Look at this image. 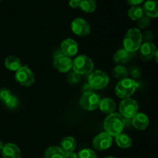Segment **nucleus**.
Listing matches in <instances>:
<instances>
[{
  "label": "nucleus",
  "mask_w": 158,
  "mask_h": 158,
  "mask_svg": "<svg viewBox=\"0 0 158 158\" xmlns=\"http://www.w3.org/2000/svg\"><path fill=\"white\" fill-rule=\"evenodd\" d=\"M125 126L126 118L118 113L109 114L103 123L105 132L110 134L111 137H117L119 134H122Z\"/></svg>",
  "instance_id": "obj_1"
},
{
  "label": "nucleus",
  "mask_w": 158,
  "mask_h": 158,
  "mask_svg": "<svg viewBox=\"0 0 158 158\" xmlns=\"http://www.w3.org/2000/svg\"><path fill=\"white\" fill-rule=\"evenodd\" d=\"M142 33L137 28H131L123 39V49L130 52H135L142 45Z\"/></svg>",
  "instance_id": "obj_2"
},
{
  "label": "nucleus",
  "mask_w": 158,
  "mask_h": 158,
  "mask_svg": "<svg viewBox=\"0 0 158 158\" xmlns=\"http://www.w3.org/2000/svg\"><path fill=\"white\" fill-rule=\"evenodd\" d=\"M140 86V83L130 78L120 80L115 87V94L119 98H130Z\"/></svg>",
  "instance_id": "obj_3"
},
{
  "label": "nucleus",
  "mask_w": 158,
  "mask_h": 158,
  "mask_svg": "<svg viewBox=\"0 0 158 158\" xmlns=\"http://www.w3.org/2000/svg\"><path fill=\"white\" fill-rule=\"evenodd\" d=\"M94 64L92 59L86 55H80L73 60V70L80 76L89 74L94 70Z\"/></svg>",
  "instance_id": "obj_4"
},
{
  "label": "nucleus",
  "mask_w": 158,
  "mask_h": 158,
  "mask_svg": "<svg viewBox=\"0 0 158 158\" xmlns=\"http://www.w3.org/2000/svg\"><path fill=\"white\" fill-rule=\"evenodd\" d=\"M110 82V78L107 74L98 69L92 71L88 77V85L94 89H102L106 87Z\"/></svg>",
  "instance_id": "obj_5"
},
{
  "label": "nucleus",
  "mask_w": 158,
  "mask_h": 158,
  "mask_svg": "<svg viewBox=\"0 0 158 158\" xmlns=\"http://www.w3.org/2000/svg\"><path fill=\"white\" fill-rule=\"evenodd\" d=\"M100 98L97 94L92 91L83 92L80 99V104L83 109L88 111H94L99 107Z\"/></svg>",
  "instance_id": "obj_6"
},
{
  "label": "nucleus",
  "mask_w": 158,
  "mask_h": 158,
  "mask_svg": "<svg viewBox=\"0 0 158 158\" xmlns=\"http://www.w3.org/2000/svg\"><path fill=\"white\" fill-rule=\"evenodd\" d=\"M139 106L136 100L131 98L123 99L119 105L120 114L124 118H133L138 113Z\"/></svg>",
  "instance_id": "obj_7"
},
{
  "label": "nucleus",
  "mask_w": 158,
  "mask_h": 158,
  "mask_svg": "<svg viewBox=\"0 0 158 158\" xmlns=\"http://www.w3.org/2000/svg\"><path fill=\"white\" fill-rule=\"evenodd\" d=\"M15 81L23 86H30L35 83V76L28 66H22L15 75Z\"/></svg>",
  "instance_id": "obj_8"
},
{
  "label": "nucleus",
  "mask_w": 158,
  "mask_h": 158,
  "mask_svg": "<svg viewBox=\"0 0 158 158\" xmlns=\"http://www.w3.org/2000/svg\"><path fill=\"white\" fill-rule=\"evenodd\" d=\"M72 63L70 57L64 55L61 51L55 53L52 60L53 66L60 73H67L70 71L72 69Z\"/></svg>",
  "instance_id": "obj_9"
},
{
  "label": "nucleus",
  "mask_w": 158,
  "mask_h": 158,
  "mask_svg": "<svg viewBox=\"0 0 158 158\" xmlns=\"http://www.w3.org/2000/svg\"><path fill=\"white\" fill-rule=\"evenodd\" d=\"M71 30L75 35L80 37H86L90 33V25L82 18H77L71 23Z\"/></svg>",
  "instance_id": "obj_10"
},
{
  "label": "nucleus",
  "mask_w": 158,
  "mask_h": 158,
  "mask_svg": "<svg viewBox=\"0 0 158 158\" xmlns=\"http://www.w3.org/2000/svg\"><path fill=\"white\" fill-rule=\"evenodd\" d=\"M112 143V137L106 132L100 133L93 140V147L99 151H103L109 149Z\"/></svg>",
  "instance_id": "obj_11"
},
{
  "label": "nucleus",
  "mask_w": 158,
  "mask_h": 158,
  "mask_svg": "<svg viewBox=\"0 0 158 158\" xmlns=\"http://www.w3.org/2000/svg\"><path fill=\"white\" fill-rule=\"evenodd\" d=\"M60 48L61 52L69 57L73 56L78 52V44L75 40L70 38L63 40L60 45Z\"/></svg>",
  "instance_id": "obj_12"
},
{
  "label": "nucleus",
  "mask_w": 158,
  "mask_h": 158,
  "mask_svg": "<svg viewBox=\"0 0 158 158\" xmlns=\"http://www.w3.org/2000/svg\"><path fill=\"white\" fill-rule=\"evenodd\" d=\"M140 58L143 61H148L154 56L157 52L155 45L153 43H143L140 47Z\"/></svg>",
  "instance_id": "obj_13"
},
{
  "label": "nucleus",
  "mask_w": 158,
  "mask_h": 158,
  "mask_svg": "<svg viewBox=\"0 0 158 158\" xmlns=\"http://www.w3.org/2000/svg\"><path fill=\"white\" fill-rule=\"evenodd\" d=\"M1 153L2 158H21V151L15 143H8L5 144Z\"/></svg>",
  "instance_id": "obj_14"
},
{
  "label": "nucleus",
  "mask_w": 158,
  "mask_h": 158,
  "mask_svg": "<svg viewBox=\"0 0 158 158\" xmlns=\"http://www.w3.org/2000/svg\"><path fill=\"white\" fill-rule=\"evenodd\" d=\"M149 123L150 121L148 117L143 113H137L133 117V126L137 131H145L149 126Z\"/></svg>",
  "instance_id": "obj_15"
},
{
  "label": "nucleus",
  "mask_w": 158,
  "mask_h": 158,
  "mask_svg": "<svg viewBox=\"0 0 158 158\" xmlns=\"http://www.w3.org/2000/svg\"><path fill=\"white\" fill-rule=\"evenodd\" d=\"M143 15L151 18H157L158 16V2L157 0H148L143 4Z\"/></svg>",
  "instance_id": "obj_16"
},
{
  "label": "nucleus",
  "mask_w": 158,
  "mask_h": 158,
  "mask_svg": "<svg viewBox=\"0 0 158 158\" xmlns=\"http://www.w3.org/2000/svg\"><path fill=\"white\" fill-rule=\"evenodd\" d=\"M135 52H130L127 51L126 49H119L117 52L114 53L113 60L114 63H116L118 65H123L124 63H127L130 60L132 59Z\"/></svg>",
  "instance_id": "obj_17"
},
{
  "label": "nucleus",
  "mask_w": 158,
  "mask_h": 158,
  "mask_svg": "<svg viewBox=\"0 0 158 158\" xmlns=\"http://www.w3.org/2000/svg\"><path fill=\"white\" fill-rule=\"evenodd\" d=\"M98 108H100L102 113L109 115L113 113H115L116 103L111 98H103V100H100Z\"/></svg>",
  "instance_id": "obj_18"
},
{
  "label": "nucleus",
  "mask_w": 158,
  "mask_h": 158,
  "mask_svg": "<svg viewBox=\"0 0 158 158\" xmlns=\"http://www.w3.org/2000/svg\"><path fill=\"white\" fill-rule=\"evenodd\" d=\"M60 148L64 153L73 152L77 148V141L73 137H66L60 142Z\"/></svg>",
  "instance_id": "obj_19"
},
{
  "label": "nucleus",
  "mask_w": 158,
  "mask_h": 158,
  "mask_svg": "<svg viewBox=\"0 0 158 158\" xmlns=\"http://www.w3.org/2000/svg\"><path fill=\"white\" fill-rule=\"evenodd\" d=\"M5 66L9 70L17 71L22 66L21 60L15 56H9L5 60Z\"/></svg>",
  "instance_id": "obj_20"
},
{
  "label": "nucleus",
  "mask_w": 158,
  "mask_h": 158,
  "mask_svg": "<svg viewBox=\"0 0 158 158\" xmlns=\"http://www.w3.org/2000/svg\"><path fill=\"white\" fill-rule=\"evenodd\" d=\"M44 158H65V153L60 147H49L45 151Z\"/></svg>",
  "instance_id": "obj_21"
},
{
  "label": "nucleus",
  "mask_w": 158,
  "mask_h": 158,
  "mask_svg": "<svg viewBox=\"0 0 158 158\" xmlns=\"http://www.w3.org/2000/svg\"><path fill=\"white\" fill-rule=\"evenodd\" d=\"M116 137V143L119 148L122 149H127L132 145V139L126 134H120Z\"/></svg>",
  "instance_id": "obj_22"
},
{
  "label": "nucleus",
  "mask_w": 158,
  "mask_h": 158,
  "mask_svg": "<svg viewBox=\"0 0 158 158\" xmlns=\"http://www.w3.org/2000/svg\"><path fill=\"white\" fill-rule=\"evenodd\" d=\"M96 0H79V7L86 13L94 12L97 9Z\"/></svg>",
  "instance_id": "obj_23"
},
{
  "label": "nucleus",
  "mask_w": 158,
  "mask_h": 158,
  "mask_svg": "<svg viewBox=\"0 0 158 158\" xmlns=\"http://www.w3.org/2000/svg\"><path fill=\"white\" fill-rule=\"evenodd\" d=\"M113 75L117 80H121L127 78L128 75H129V71L126 66H123V65H117L113 69Z\"/></svg>",
  "instance_id": "obj_24"
},
{
  "label": "nucleus",
  "mask_w": 158,
  "mask_h": 158,
  "mask_svg": "<svg viewBox=\"0 0 158 158\" xmlns=\"http://www.w3.org/2000/svg\"><path fill=\"white\" fill-rule=\"evenodd\" d=\"M143 15V9L138 6H132L128 10V16L131 20H134V21H137Z\"/></svg>",
  "instance_id": "obj_25"
},
{
  "label": "nucleus",
  "mask_w": 158,
  "mask_h": 158,
  "mask_svg": "<svg viewBox=\"0 0 158 158\" xmlns=\"http://www.w3.org/2000/svg\"><path fill=\"white\" fill-rule=\"evenodd\" d=\"M77 158H97V155L93 150L86 148L77 154Z\"/></svg>",
  "instance_id": "obj_26"
},
{
  "label": "nucleus",
  "mask_w": 158,
  "mask_h": 158,
  "mask_svg": "<svg viewBox=\"0 0 158 158\" xmlns=\"http://www.w3.org/2000/svg\"><path fill=\"white\" fill-rule=\"evenodd\" d=\"M4 104L9 109H15L17 107L19 104V100L16 97L13 95H11L6 101L4 102Z\"/></svg>",
  "instance_id": "obj_27"
},
{
  "label": "nucleus",
  "mask_w": 158,
  "mask_h": 158,
  "mask_svg": "<svg viewBox=\"0 0 158 158\" xmlns=\"http://www.w3.org/2000/svg\"><path fill=\"white\" fill-rule=\"evenodd\" d=\"M151 23V19L147 15H143L138 20H137V26L140 29H146L150 26Z\"/></svg>",
  "instance_id": "obj_28"
},
{
  "label": "nucleus",
  "mask_w": 158,
  "mask_h": 158,
  "mask_svg": "<svg viewBox=\"0 0 158 158\" xmlns=\"http://www.w3.org/2000/svg\"><path fill=\"white\" fill-rule=\"evenodd\" d=\"M129 73L134 78H139V77H141L142 75V70L139 66H133L130 68Z\"/></svg>",
  "instance_id": "obj_29"
},
{
  "label": "nucleus",
  "mask_w": 158,
  "mask_h": 158,
  "mask_svg": "<svg viewBox=\"0 0 158 158\" xmlns=\"http://www.w3.org/2000/svg\"><path fill=\"white\" fill-rule=\"evenodd\" d=\"M153 40H154V34L151 31L148 30L142 34V41L144 43H152Z\"/></svg>",
  "instance_id": "obj_30"
},
{
  "label": "nucleus",
  "mask_w": 158,
  "mask_h": 158,
  "mask_svg": "<svg viewBox=\"0 0 158 158\" xmlns=\"http://www.w3.org/2000/svg\"><path fill=\"white\" fill-rule=\"evenodd\" d=\"M11 94V91L9 89H6V88H2V89H0V100L4 103L8 98H9Z\"/></svg>",
  "instance_id": "obj_31"
},
{
  "label": "nucleus",
  "mask_w": 158,
  "mask_h": 158,
  "mask_svg": "<svg viewBox=\"0 0 158 158\" xmlns=\"http://www.w3.org/2000/svg\"><path fill=\"white\" fill-rule=\"evenodd\" d=\"M80 79V76L78 75V74L75 73H71L69 75V77H68V80H69V83H76L77 82H79Z\"/></svg>",
  "instance_id": "obj_32"
},
{
  "label": "nucleus",
  "mask_w": 158,
  "mask_h": 158,
  "mask_svg": "<svg viewBox=\"0 0 158 158\" xmlns=\"http://www.w3.org/2000/svg\"><path fill=\"white\" fill-rule=\"evenodd\" d=\"M144 0H127V2L132 6H137L141 4Z\"/></svg>",
  "instance_id": "obj_33"
},
{
  "label": "nucleus",
  "mask_w": 158,
  "mask_h": 158,
  "mask_svg": "<svg viewBox=\"0 0 158 158\" xmlns=\"http://www.w3.org/2000/svg\"><path fill=\"white\" fill-rule=\"evenodd\" d=\"M69 5L73 9L79 7V0H69Z\"/></svg>",
  "instance_id": "obj_34"
},
{
  "label": "nucleus",
  "mask_w": 158,
  "mask_h": 158,
  "mask_svg": "<svg viewBox=\"0 0 158 158\" xmlns=\"http://www.w3.org/2000/svg\"><path fill=\"white\" fill-rule=\"evenodd\" d=\"M65 158H77V154L74 151L65 153Z\"/></svg>",
  "instance_id": "obj_35"
},
{
  "label": "nucleus",
  "mask_w": 158,
  "mask_h": 158,
  "mask_svg": "<svg viewBox=\"0 0 158 158\" xmlns=\"http://www.w3.org/2000/svg\"><path fill=\"white\" fill-rule=\"evenodd\" d=\"M3 146H4V144H3V142L0 140V152H1L2 150Z\"/></svg>",
  "instance_id": "obj_36"
},
{
  "label": "nucleus",
  "mask_w": 158,
  "mask_h": 158,
  "mask_svg": "<svg viewBox=\"0 0 158 158\" xmlns=\"http://www.w3.org/2000/svg\"><path fill=\"white\" fill-rule=\"evenodd\" d=\"M104 158H117V157H113V156H108V157H104Z\"/></svg>",
  "instance_id": "obj_37"
},
{
  "label": "nucleus",
  "mask_w": 158,
  "mask_h": 158,
  "mask_svg": "<svg viewBox=\"0 0 158 158\" xmlns=\"http://www.w3.org/2000/svg\"><path fill=\"white\" fill-rule=\"evenodd\" d=\"M1 1H2V0H0V2H1Z\"/></svg>",
  "instance_id": "obj_38"
}]
</instances>
